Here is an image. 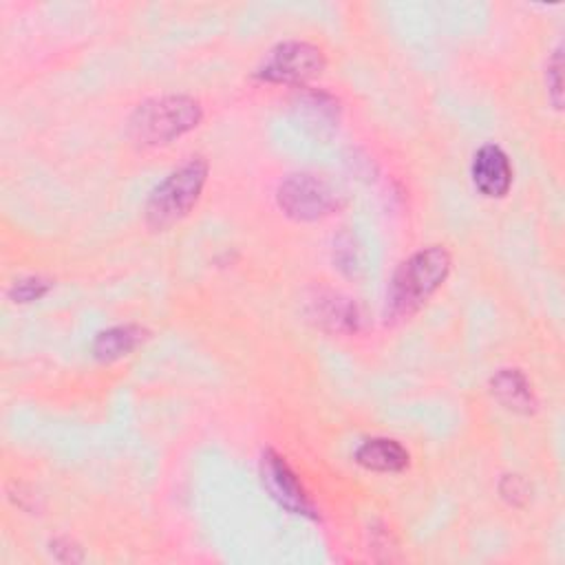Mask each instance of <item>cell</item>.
<instances>
[{
    "label": "cell",
    "mask_w": 565,
    "mask_h": 565,
    "mask_svg": "<svg viewBox=\"0 0 565 565\" xmlns=\"http://www.w3.org/2000/svg\"><path fill=\"white\" fill-rule=\"evenodd\" d=\"M545 84H547V97L556 110L563 106V46L558 44L547 64H545Z\"/></svg>",
    "instance_id": "14"
},
{
    "label": "cell",
    "mask_w": 565,
    "mask_h": 565,
    "mask_svg": "<svg viewBox=\"0 0 565 565\" xmlns=\"http://www.w3.org/2000/svg\"><path fill=\"white\" fill-rule=\"evenodd\" d=\"M146 338H148V331L139 324H117L95 335L93 355L99 362L108 364L132 353Z\"/></svg>",
    "instance_id": "11"
},
{
    "label": "cell",
    "mask_w": 565,
    "mask_h": 565,
    "mask_svg": "<svg viewBox=\"0 0 565 565\" xmlns=\"http://www.w3.org/2000/svg\"><path fill=\"white\" fill-rule=\"evenodd\" d=\"M203 119L199 99L190 95H161L141 102L130 119L128 135L139 146H166L194 130Z\"/></svg>",
    "instance_id": "2"
},
{
    "label": "cell",
    "mask_w": 565,
    "mask_h": 565,
    "mask_svg": "<svg viewBox=\"0 0 565 565\" xmlns=\"http://www.w3.org/2000/svg\"><path fill=\"white\" fill-rule=\"evenodd\" d=\"M278 207L294 221L313 223L338 207L335 190L320 177L296 172L280 181L276 190Z\"/></svg>",
    "instance_id": "5"
},
{
    "label": "cell",
    "mask_w": 565,
    "mask_h": 565,
    "mask_svg": "<svg viewBox=\"0 0 565 565\" xmlns=\"http://www.w3.org/2000/svg\"><path fill=\"white\" fill-rule=\"evenodd\" d=\"M51 287H53V282L49 278L26 276V278L15 280L9 287V298L18 305H26V302H33V300H40L42 296H46L51 291Z\"/></svg>",
    "instance_id": "13"
},
{
    "label": "cell",
    "mask_w": 565,
    "mask_h": 565,
    "mask_svg": "<svg viewBox=\"0 0 565 565\" xmlns=\"http://www.w3.org/2000/svg\"><path fill=\"white\" fill-rule=\"evenodd\" d=\"M492 397L508 411L532 415L539 406L536 393L521 369H499L490 377Z\"/></svg>",
    "instance_id": "9"
},
{
    "label": "cell",
    "mask_w": 565,
    "mask_h": 565,
    "mask_svg": "<svg viewBox=\"0 0 565 565\" xmlns=\"http://www.w3.org/2000/svg\"><path fill=\"white\" fill-rule=\"evenodd\" d=\"M298 113L307 119L309 126L322 128H335L340 119V106L338 99L324 90H307L298 99Z\"/></svg>",
    "instance_id": "12"
},
{
    "label": "cell",
    "mask_w": 565,
    "mask_h": 565,
    "mask_svg": "<svg viewBox=\"0 0 565 565\" xmlns=\"http://www.w3.org/2000/svg\"><path fill=\"white\" fill-rule=\"evenodd\" d=\"M452 258L444 245H428L411 254L395 269L386 289V322H399L415 316L446 282Z\"/></svg>",
    "instance_id": "1"
},
{
    "label": "cell",
    "mask_w": 565,
    "mask_h": 565,
    "mask_svg": "<svg viewBox=\"0 0 565 565\" xmlns=\"http://www.w3.org/2000/svg\"><path fill=\"white\" fill-rule=\"evenodd\" d=\"M355 463L373 472H402L411 463L408 450L391 437H371L353 455Z\"/></svg>",
    "instance_id": "10"
},
{
    "label": "cell",
    "mask_w": 565,
    "mask_h": 565,
    "mask_svg": "<svg viewBox=\"0 0 565 565\" xmlns=\"http://www.w3.org/2000/svg\"><path fill=\"white\" fill-rule=\"evenodd\" d=\"M327 66L324 53L320 46L311 42H280L276 44L260 66L256 68V77L267 84H289V86H302L311 79H316Z\"/></svg>",
    "instance_id": "4"
},
{
    "label": "cell",
    "mask_w": 565,
    "mask_h": 565,
    "mask_svg": "<svg viewBox=\"0 0 565 565\" xmlns=\"http://www.w3.org/2000/svg\"><path fill=\"white\" fill-rule=\"evenodd\" d=\"M499 492L510 505H523L530 497V486L521 475H505L499 483Z\"/></svg>",
    "instance_id": "16"
},
{
    "label": "cell",
    "mask_w": 565,
    "mask_h": 565,
    "mask_svg": "<svg viewBox=\"0 0 565 565\" xmlns=\"http://www.w3.org/2000/svg\"><path fill=\"white\" fill-rule=\"evenodd\" d=\"M51 552H53V556H55L57 561H64V563H77V561L84 558L82 547H79L75 541L66 539V536L51 541Z\"/></svg>",
    "instance_id": "17"
},
{
    "label": "cell",
    "mask_w": 565,
    "mask_h": 565,
    "mask_svg": "<svg viewBox=\"0 0 565 565\" xmlns=\"http://www.w3.org/2000/svg\"><path fill=\"white\" fill-rule=\"evenodd\" d=\"M207 181V161L203 157H190L174 168L163 181H159L143 207L150 230L161 232L183 221L199 203Z\"/></svg>",
    "instance_id": "3"
},
{
    "label": "cell",
    "mask_w": 565,
    "mask_h": 565,
    "mask_svg": "<svg viewBox=\"0 0 565 565\" xmlns=\"http://www.w3.org/2000/svg\"><path fill=\"white\" fill-rule=\"evenodd\" d=\"M307 313L318 327L331 333H355L362 322L358 305L335 291H318L309 300Z\"/></svg>",
    "instance_id": "8"
},
{
    "label": "cell",
    "mask_w": 565,
    "mask_h": 565,
    "mask_svg": "<svg viewBox=\"0 0 565 565\" xmlns=\"http://www.w3.org/2000/svg\"><path fill=\"white\" fill-rule=\"evenodd\" d=\"M333 263L344 276H355L360 260H358V249L349 236H340L333 245Z\"/></svg>",
    "instance_id": "15"
},
{
    "label": "cell",
    "mask_w": 565,
    "mask_h": 565,
    "mask_svg": "<svg viewBox=\"0 0 565 565\" xmlns=\"http://www.w3.org/2000/svg\"><path fill=\"white\" fill-rule=\"evenodd\" d=\"M260 481L269 497L291 514L316 519V508L287 459L267 448L260 457Z\"/></svg>",
    "instance_id": "6"
},
{
    "label": "cell",
    "mask_w": 565,
    "mask_h": 565,
    "mask_svg": "<svg viewBox=\"0 0 565 565\" xmlns=\"http://www.w3.org/2000/svg\"><path fill=\"white\" fill-rule=\"evenodd\" d=\"M472 185L488 199H503L512 185V166L497 143L481 146L470 163Z\"/></svg>",
    "instance_id": "7"
}]
</instances>
